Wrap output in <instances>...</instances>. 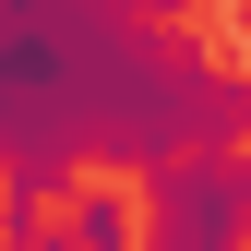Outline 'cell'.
<instances>
[{"label":"cell","mask_w":251,"mask_h":251,"mask_svg":"<svg viewBox=\"0 0 251 251\" xmlns=\"http://www.w3.org/2000/svg\"><path fill=\"white\" fill-rule=\"evenodd\" d=\"M179 144H251V72L203 60L144 0H0V168L72 192V168H155Z\"/></svg>","instance_id":"1"},{"label":"cell","mask_w":251,"mask_h":251,"mask_svg":"<svg viewBox=\"0 0 251 251\" xmlns=\"http://www.w3.org/2000/svg\"><path fill=\"white\" fill-rule=\"evenodd\" d=\"M144 227L155 251H227L251 239V144H179L144 168Z\"/></svg>","instance_id":"2"},{"label":"cell","mask_w":251,"mask_h":251,"mask_svg":"<svg viewBox=\"0 0 251 251\" xmlns=\"http://www.w3.org/2000/svg\"><path fill=\"white\" fill-rule=\"evenodd\" d=\"M60 239H84V251H132V239H144V179L120 168V179L60 192Z\"/></svg>","instance_id":"3"},{"label":"cell","mask_w":251,"mask_h":251,"mask_svg":"<svg viewBox=\"0 0 251 251\" xmlns=\"http://www.w3.org/2000/svg\"><path fill=\"white\" fill-rule=\"evenodd\" d=\"M0 239H60V192H48V179H12V168H0Z\"/></svg>","instance_id":"4"},{"label":"cell","mask_w":251,"mask_h":251,"mask_svg":"<svg viewBox=\"0 0 251 251\" xmlns=\"http://www.w3.org/2000/svg\"><path fill=\"white\" fill-rule=\"evenodd\" d=\"M215 12H227V36H239V48H251V0H215Z\"/></svg>","instance_id":"5"},{"label":"cell","mask_w":251,"mask_h":251,"mask_svg":"<svg viewBox=\"0 0 251 251\" xmlns=\"http://www.w3.org/2000/svg\"><path fill=\"white\" fill-rule=\"evenodd\" d=\"M144 12H168V24H179V12H203V0H144Z\"/></svg>","instance_id":"6"}]
</instances>
